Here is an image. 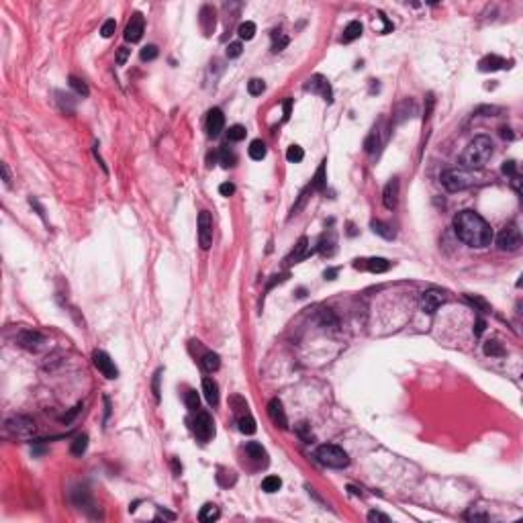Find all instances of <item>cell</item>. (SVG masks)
<instances>
[{
  "instance_id": "obj_2",
  "label": "cell",
  "mask_w": 523,
  "mask_h": 523,
  "mask_svg": "<svg viewBox=\"0 0 523 523\" xmlns=\"http://www.w3.org/2000/svg\"><path fill=\"white\" fill-rule=\"evenodd\" d=\"M493 156V141L486 135H476L462 154V166L466 170H480Z\"/></svg>"
},
{
  "instance_id": "obj_25",
  "label": "cell",
  "mask_w": 523,
  "mask_h": 523,
  "mask_svg": "<svg viewBox=\"0 0 523 523\" xmlns=\"http://www.w3.org/2000/svg\"><path fill=\"white\" fill-rule=\"evenodd\" d=\"M219 515H221L219 507H217V505H213V503H206V505L201 509L199 519H201L203 523H213V521H217V519H219Z\"/></svg>"
},
{
  "instance_id": "obj_10",
  "label": "cell",
  "mask_w": 523,
  "mask_h": 523,
  "mask_svg": "<svg viewBox=\"0 0 523 523\" xmlns=\"http://www.w3.org/2000/svg\"><path fill=\"white\" fill-rule=\"evenodd\" d=\"M17 343H19L21 347H25V350H29V352H37V350H41V347H43L45 338H43V335H41L39 331L25 329V331H21V333L17 335Z\"/></svg>"
},
{
  "instance_id": "obj_30",
  "label": "cell",
  "mask_w": 523,
  "mask_h": 523,
  "mask_svg": "<svg viewBox=\"0 0 523 523\" xmlns=\"http://www.w3.org/2000/svg\"><path fill=\"white\" fill-rule=\"evenodd\" d=\"M370 227H372V231H374L376 235L385 237V239H394V231L387 223H382V221H372Z\"/></svg>"
},
{
  "instance_id": "obj_17",
  "label": "cell",
  "mask_w": 523,
  "mask_h": 523,
  "mask_svg": "<svg viewBox=\"0 0 523 523\" xmlns=\"http://www.w3.org/2000/svg\"><path fill=\"white\" fill-rule=\"evenodd\" d=\"M509 68V64L503 60V57H499V55H486L482 57V60L478 62V69L480 72H497V69H505Z\"/></svg>"
},
{
  "instance_id": "obj_51",
  "label": "cell",
  "mask_w": 523,
  "mask_h": 523,
  "mask_svg": "<svg viewBox=\"0 0 523 523\" xmlns=\"http://www.w3.org/2000/svg\"><path fill=\"white\" fill-rule=\"evenodd\" d=\"M286 45H288V37H284V35H282L280 39H276V41H274V45H272V51H274V53L282 51V49L286 47Z\"/></svg>"
},
{
  "instance_id": "obj_50",
  "label": "cell",
  "mask_w": 523,
  "mask_h": 523,
  "mask_svg": "<svg viewBox=\"0 0 523 523\" xmlns=\"http://www.w3.org/2000/svg\"><path fill=\"white\" fill-rule=\"evenodd\" d=\"M219 192H221V196H231V194L235 192V186L231 184V182H223V184L219 186Z\"/></svg>"
},
{
  "instance_id": "obj_6",
  "label": "cell",
  "mask_w": 523,
  "mask_h": 523,
  "mask_svg": "<svg viewBox=\"0 0 523 523\" xmlns=\"http://www.w3.org/2000/svg\"><path fill=\"white\" fill-rule=\"evenodd\" d=\"M4 427H6V433L15 435V437H21V439L31 437L35 433V429H37L35 427V421L29 419V417H25V415H17V417H13V419H8Z\"/></svg>"
},
{
  "instance_id": "obj_11",
  "label": "cell",
  "mask_w": 523,
  "mask_h": 523,
  "mask_svg": "<svg viewBox=\"0 0 523 523\" xmlns=\"http://www.w3.org/2000/svg\"><path fill=\"white\" fill-rule=\"evenodd\" d=\"M305 90L313 92V94H321L323 100L333 102V90H331L329 82H327V80H325L323 76H313V78L309 80V82H307Z\"/></svg>"
},
{
  "instance_id": "obj_5",
  "label": "cell",
  "mask_w": 523,
  "mask_h": 523,
  "mask_svg": "<svg viewBox=\"0 0 523 523\" xmlns=\"http://www.w3.org/2000/svg\"><path fill=\"white\" fill-rule=\"evenodd\" d=\"M497 246L501 251H517L521 248V231L515 223H511L501 229V233L497 235Z\"/></svg>"
},
{
  "instance_id": "obj_52",
  "label": "cell",
  "mask_w": 523,
  "mask_h": 523,
  "mask_svg": "<svg viewBox=\"0 0 523 523\" xmlns=\"http://www.w3.org/2000/svg\"><path fill=\"white\" fill-rule=\"evenodd\" d=\"M484 327H486L484 319H482V317H478V319H476V323H474V335H476V338H480V335L484 333Z\"/></svg>"
},
{
  "instance_id": "obj_15",
  "label": "cell",
  "mask_w": 523,
  "mask_h": 523,
  "mask_svg": "<svg viewBox=\"0 0 523 523\" xmlns=\"http://www.w3.org/2000/svg\"><path fill=\"white\" fill-rule=\"evenodd\" d=\"M268 415L276 427L280 429H288V419H286V413H284V407H282V401L280 399H272L268 403Z\"/></svg>"
},
{
  "instance_id": "obj_53",
  "label": "cell",
  "mask_w": 523,
  "mask_h": 523,
  "mask_svg": "<svg viewBox=\"0 0 523 523\" xmlns=\"http://www.w3.org/2000/svg\"><path fill=\"white\" fill-rule=\"evenodd\" d=\"M425 100H427V109H425V117H423V119L427 121L429 117H432V111H433V104H435V98H433V94H427V98H425Z\"/></svg>"
},
{
  "instance_id": "obj_42",
  "label": "cell",
  "mask_w": 523,
  "mask_h": 523,
  "mask_svg": "<svg viewBox=\"0 0 523 523\" xmlns=\"http://www.w3.org/2000/svg\"><path fill=\"white\" fill-rule=\"evenodd\" d=\"M264 90H266V84H264V80H260V78H251L248 82V92L251 96H260Z\"/></svg>"
},
{
  "instance_id": "obj_43",
  "label": "cell",
  "mask_w": 523,
  "mask_h": 523,
  "mask_svg": "<svg viewBox=\"0 0 523 523\" xmlns=\"http://www.w3.org/2000/svg\"><path fill=\"white\" fill-rule=\"evenodd\" d=\"M501 172L505 174L507 178H511V180L519 178V174H517V164H515L513 159H509V161H503V166H501Z\"/></svg>"
},
{
  "instance_id": "obj_16",
  "label": "cell",
  "mask_w": 523,
  "mask_h": 523,
  "mask_svg": "<svg viewBox=\"0 0 523 523\" xmlns=\"http://www.w3.org/2000/svg\"><path fill=\"white\" fill-rule=\"evenodd\" d=\"M223 127H225V114L221 113V109H213L206 117V133L211 137H217L223 131Z\"/></svg>"
},
{
  "instance_id": "obj_1",
  "label": "cell",
  "mask_w": 523,
  "mask_h": 523,
  "mask_svg": "<svg viewBox=\"0 0 523 523\" xmlns=\"http://www.w3.org/2000/svg\"><path fill=\"white\" fill-rule=\"evenodd\" d=\"M454 231L460 241L470 248H486L493 241V229L474 211H460L454 217Z\"/></svg>"
},
{
  "instance_id": "obj_40",
  "label": "cell",
  "mask_w": 523,
  "mask_h": 523,
  "mask_svg": "<svg viewBox=\"0 0 523 523\" xmlns=\"http://www.w3.org/2000/svg\"><path fill=\"white\" fill-rule=\"evenodd\" d=\"M378 133H380V131H378V129H374V131H372V133L368 135V139H366V141H364V149H366L368 154H374L376 149H378V145H380Z\"/></svg>"
},
{
  "instance_id": "obj_4",
  "label": "cell",
  "mask_w": 523,
  "mask_h": 523,
  "mask_svg": "<svg viewBox=\"0 0 523 523\" xmlns=\"http://www.w3.org/2000/svg\"><path fill=\"white\" fill-rule=\"evenodd\" d=\"M441 184H444L446 190H450V192H460L464 188H468V186H472V178L466 170L450 168L441 174Z\"/></svg>"
},
{
  "instance_id": "obj_9",
  "label": "cell",
  "mask_w": 523,
  "mask_h": 523,
  "mask_svg": "<svg viewBox=\"0 0 523 523\" xmlns=\"http://www.w3.org/2000/svg\"><path fill=\"white\" fill-rule=\"evenodd\" d=\"M92 362H94L96 370L100 372V374H102L104 378L113 380V378H117V376H119V370H117V366H114V362L111 360L109 354H104V352H94V354H92Z\"/></svg>"
},
{
  "instance_id": "obj_26",
  "label": "cell",
  "mask_w": 523,
  "mask_h": 523,
  "mask_svg": "<svg viewBox=\"0 0 523 523\" xmlns=\"http://www.w3.org/2000/svg\"><path fill=\"white\" fill-rule=\"evenodd\" d=\"M325 164H327V161H321V166L315 172V178H313V182H311V188L317 190V192L325 190V184H327V176H325Z\"/></svg>"
},
{
  "instance_id": "obj_41",
  "label": "cell",
  "mask_w": 523,
  "mask_h": 523,
  "mask_svg": "<svg viewBox=\"0 0 523 523\" xmlns=\"http://www.w3.org/2000/svg\"><path fill=\"white\" fill-rule=\"evenodd\" d=\"M303 158H305V152H303V147L300 145H290L288 147V152H286V159L288 161L298 164V161H303Z\"/></svg>"
},
{
  "instance_id": "obj_20",
  "label": "cell",
  "mask_w": 523,
  "mask_h": 523,
  "mask_svg": "<svg viewBox=\"0 0 523 523\" xmlns=\"http://www.w3.org/2000/svg\"><path fill=\"white\" fill-rule=\"evenodd\" d=\"M203 392H205V399L211 407H217L219 405V387L213 378H205L203 380Z\"/></svg>"
},
{
  "instance_id": "obj_39",
  "label": "cell",
  "mask_w": 523,
  "mask_h": 523,
  "mask_svg": "<svg viewBox=\"0 0 523 523\" xmlns=\"http://www.w3.org/2000/svg\"><path fill=\"white\" fill-rule=\"evenodd\" d=\"M246 127L243 125H233V127H229V131H227V139L229 141H241V139H246Z\"/></svg>"
},
{
  "instance_id": "obj_36",
  "label": "cell",
  "mask_w": 523,
  "mask_h": 523,
  "mask_svg": "<svg viewBox=\"0 0 523 523\" xmlns=\"http://www.w3.org/2000/svg\"><path fill=\"white\" fill-rule=\"evenodd\" d=\"M280 486H282V480L278 476H266L262 480V489L266 493H276V491H280Z\"/></svg>"
},
{
  "instance_id": "obj_48",
  "label": "cell",
  "mask_w": 523,
  "mask_h": 523,
  "mask_svg": "<svg viewBox=\"0 0 523 523\" xmlns=\"http://www.w3.org/2000/svg\"><path fill=\"white\" fill-rule=\"evenodd\" d=\"M159 378H161V370H158L154 374V380H152V390H154V399L156 403H159Z\"/></svg>"
},
{
  "instance_id": "obj_7",
  "label": "cell",
  "mask_w": 523,
  "mask_h": 523,
  "mask_svg": "<svg viewBox=\"0 0 523 523\" xmlns=\"http://www.w3.org/2000/svg\"><path fill=\"white\" fill-rule=\"evenodd\" d=\"M192 432H194V435H196V439H199V441H208V439H211L215 435V423L211 419V415L205 413V411L196 413Z\"/></svg>"
},
{
  "instance_id": "obj_35",
  "label": "cell",
  "mask_w": 523,
  "mask_h": 523,
  "mask_svg": "<svg viewBox=\"0 0 523 523\" xmlns=\"http://www.w3.org/2000/svg\"><path fill=\"white\" fill-rule=\"evenodd\" d=\"M484 354L486 356H493V358H503L505 356V347L499 343V341H486L484 343Z\"/></svg>"
},
{
  "instance_id": "obj_8",
  "label": "cell",
  "mask_w": 523,
  "mask_h": 523,
  "mask_svg": "<svg viewBox=\"0 0 523 523\" xmlns=\"http://www.w3.org/2000/svg\"><path fill=\"white\" fill-rule=\"evenodd\" d=\"M199 241L203 250H208L213 243V217L208 211H201L199 215Z\"/></svg>"
},
{
  "instance_id": "obj_49",
  "label": "cell",
  "mask_w": 523,
  "mask_h": 523,
  "mask_svg": "<svg viewBox=\"0 0 523 523\" xmlns=\"http://www.w3.org/2000/svg\"><path fill=\"white\" fill-rule=\"evenodd\" d=\"M368 521H382V523H388L390 517L385 515V513H380V511H370V513H368Z\"/></svg>"
},
{
  "instance_id": "obj_24",
  "label": "cell",
  "mask_w": 523,
  "mask_h": 523,
  "mask_svg": "<svg viewBox=\"0 0 523 523\" xmlns=\"http://www.w3.org/2000/svg\"><path fill=\"white\" fill-rule=\"evenodd\" d=\"M335 246H338V239H335V233L333 231H329V237L327 235H323L321 241H319V251L323 255H327V258H331V255L335 253Z\"/></svg>"
},
{
  "instance_id": "obj_38",
  "label": "cell",
  "mask_w": 523,
  "mask_h": 523,
  "mask_svg": "<svg viewBox=\"0 0 523 523\" xmlns=\"http://www.w3.org/2000/svg\"><path fill=\"white\" fill-rule=\"evenodd\" d=\"M237 33H239V37H241V39H246V41L253 39V35H255V23H251V21L241 23L239 29H237Z\"/></svg>"
},
{
  "instance_id": "obj_12",
  "label": "cell",
  "mask_w": 523,
  "mask_h": 523,
  "mask_svg": "<svg viewBox=\"0 0 523 523\" xmlns=\"http://www.w3.org/2000/svg\"><path fill=\"white\" fill-rule=\"evenodd\" d=\"M143 31H145V21H143V15L141 13H135L131 17V21L127 23V29H125V39L131 41V43H137L139 39L143 37Z\"/></svg>"
},
{
  "instance_id": "obj_58",
  "label": "cell",
  "mask_w": 523,
  "mask_h": 523,
  "mask_svg": "<svg viewBox=\"0 0 523 523\" xmlns=\"http://www.w3.org/2000/svg\"><path fill=\"white\" fill-rule=\"evenodd\" d=\"M501 137H505V139H513L515 135L511 133V129H507V127H503V129H501Z\"/></svg>"
},
{
  "instance_id": "obj_19",
  "label": "cell",
  "mask_w": 523,
  "mask_h": 523,
  "mask_svg": "<svg viewBox=\"0 0 523 523\" xmlns=\"http://www.w3.org/2000/svg\"><path fill=\"white\" fill-rule=\"evenodd\" d=\"M307 248H309V239L307 237H300L296 241V246L293 248V251L288 253L286 264H298V262H303L305 255H307Z\"/></svg>"
},
{
  "instance_id": "obj_45",
  "label": "cell",
  "mask_w": 523,
  "mask_h": 523,
  "mask_svg": "<svg viewBox=\"0 0 523 523\" xmlns=\"http://www.w3.org/2000/svg\"><path fill=\"white\" fill-rule=\"evenodd\" d=\"M114 29H117V23H114V19H109V21H104V23H102V27H100V35H102L104 39H109V37H113Z\"/></svg>"
},
{
  "instance_id": "obj_32",
  "label": "cell",
  "mask_w": 523,
  "mask_h": 523,
  "mask_svg": "<svg viewBox=\"0 0 523 523\" xmlns=\"http://www.w3.org/2000/svg\"><path fill=\"white\" fill-rule=\"evenodd\" d=\"M203 366H205L206 372H215V370H219V366H221V360H219V356H217L215 352H206V354L203 356Z\"/></svg>"
},
{
  "instance_id": "obj_46",
  "label": "cell",
  "mask_w": 523,
  "mask_h": 523,
  "mask_svg": "<svg viewBox=\"0 0 523 523\" xmlns=\"http://www.w3.org/2000/svg\"><path fill=\"white\" fill-rule=\"evenodd\" d=\"M139 55H141L143 62H152V60H156V57H158V47H156V45H145V47L139 51Z\"/></svg>"
},
{
  "instance_id": "obj_14",
  "label": "cell",
  "mask_w": 523,
  "mask_h": 523,
  "mask_svg": "<svg viewBox=\"0 0 523 523\" xmlns=\"http://www.w3.org/2000/svg\"><path fill=\"white\" fill-rule=\"evenodd\" d=\"M399 190H401V184H399V178H390L385 186V190H382V205H385L388 211H392L394 206L399 203Z\"/></svg>"
},
{
  "instance_id": "obj_22",
  "label": "cell",
  "mask_w": 523,
  "mask_h": 523,
  "mask_svg": "<svg viewBox=\"0 0 523 523\" xmlns=\"http://www.w3.org/2000/svg\"><path fill=\"white\" fill-rule=\"evenodd\" d=\"M362 37V23L358 21H352L350 25L343 29V35H341V43H352L356 39Z\"/></svg>"
},
{
  "instance_id": "obj_54",
  "label": "cell",
  "mask_w": 523,
  "mask_h": 523,
  "mask_svg": "<svg viewBox=\"0 0 523 523\" xmlns=\"http://www.w3.org/2000/svg\"><path fill=\"white\" fill-rule=\"evenodd\" d=\"M129 53H131V49H127V47H119V53H117V64H119V66H123V64L127 62V57H129Z\"/></svg>"
},
{
  "instance_id": "obj_34",
  "label": "cell",
  "mask_w": 523,
  "mask_h": 523,
  "mask_svg": "<svg viewBox=\"0 0 523 523\" xmlns=\"http://www.w3.org/2000/svg\"><path fill=\"white\" fill-rule=\"evenodd\" d=\"M466 298H468V303L478 311V313H491V305L486 303V300L482 298V296H476V295H466Z\"/></svg>"
},
{
  "instance_id": "obj_23",
  "label": "cell",
  "mask_w": 523,
  "mask_h": 523,
  "mask_svg": "<svg viewBox=\"0 0 523 523\" xmlns=\"http://www.w3.org/2000/svg\"><path fill=\"white\" fill-rule=\"evenodd\" d=\"M201 27L205 31V35H211L215 29V10L211 6H203L201 10Z\"/></svg>"
},
{
  "instance_id": "obj_18",
  "label": "cell",
  "mask_w": 523,
  "mask_h": 523,
  "mask_svg": "<svg viewBox=\"0 0 523 523\" xmlns=\"http://www.w3.org/2000/svg\"><path fill=\"white\" fill-rule=\"evenodd\" d=\"M366 264H360L358 260H356V268H366V270H370V272H374V274H382V272H387L388 268H390V262L388 260H385V258H370V260H364Z\"/></svg>"
},
{
  "instance_id": "obj_31",
  "label": "cell",
  "mask_w": 523,
  "mask_h": 523,
  "mask_svg": "<svg viewBox=\"0 0 523 523\" xmlns=\"http://www.w3.org/2000/svg\"><path fill=\"white\" fill-rule=\"evenodd\" d=\"M68 80H69V86H72V90L76 92L78 96H84V98H86V96L90 94V90H88V86H86L84 80H80V78H76V76H69Z\"/></svg>"
},
{
  "instance_id": "obj_21",
  "label": "cell",
  "mask_w": 523,
  "mask_h": 523,
  "mask_svg": "<svg viewBox=\"0 0 523 523\" xmlns=\"http://www.w3.org/2000/svg\"><path fill=\"white\" fill-rule=\"evenodd\" d=\"M246 452H248V456H250L253 462L268 464V454H266L264 446L258 444V441H250V444H246Z\"/></svg>"
},
{
  "instance_id": "obj_44",
  "label": "cell",
  "mask_w": 523,
  "mask_h": 523,
  "mask_svg": "<svg viewBox=\"0 0 523 523\" xmlns=\"http://www.w3.org/2000/svg\"><path fill=\"white\" fill-rule=\"evenodd\" d=\"M199 405H201V399H199V394H196V390H188V392H186V407H188L192 413L199 411Z\"/></svg>"
},
{
  "instance_id": "obj_29",
  "label": "cell",
  "mask_w": 523,
  "mask_h": 523,
  "mask_svg": "<svg viewBox=\"0 0 523 523\" xmlns=\"http://www.w3.org/2000/svg\"><path fill=\"white\" fill-rule=\"evenodd\" d=\"M86 448H88V435H86V433H80V435L74 437L69 452H72L74 456H82L84 452H86Z\"/></svg>"
},
{
  "instance_id": "obj_28",
  "label": "cell",
  "mask_w": 523,
  "mask_h": 523,
  "mask_svg": "<svg viewBox=\"0 0 523 523\" xmlns=\"http://www.w3.org/2000/svg\"><path fill=\"white\" fill-rule=\"evenodd\" d=\"M250 158L255 159V161H260L266 158V143L262 141V139H253V141L250 143Z\"/></svg>"
},
{
  "instance_id": "obj_56",
  "label": "cell",
  "mask_w": 523,
  "mask_h": 523,
  "mask_svg": "<svg viewBox=\"0 0 523 523\" xmlns=\"http://www.w3.org/2000/svg\"><path fill=\"white\" fill-rule=\"evenodd\" d=\"M338 272H340V268H329V270H325V280H335Z\"/></svg>"
},
{
  "instance_id": "obj_33",
  "label": "cell",
  "mask_w": 523,
  "mask_h": 523,
  "mask_svg": "<svg viewBox=\"0 0 523 523\" xmlns=\"http://www.w3.org/2000/svg\"><path fill=\"white\" fill-rule=\"evenodd\" d=\"M319 323L323 325V327H338L340 325V321H338V317L333 315V311H329V309H323L321 311V315H319Z\"/></svg>"
},
{
  "instance_id": "obj_57",
  "label": "cell",
  "mask_w": 523,
  "mask_h": 523,
  "mask_svg": "<svg viewBox=\"0 0 523 523\" xmlns=\"http://www.w3.org/2000/svg\"><path fill=\"white\" fill-rule=\"evenodd\" d=\"M2 180H4L6 186H10V182H13V180H10V172H8V166L6 164H2Z\"/></svg>"
},
{
  "instance_id": "obj_47",
  "label": "cell",
  "mask_w": 523,
  "mask_h": 523,
  "mask_svg": "<svg viewBox=\"0 0 523 523\" xmlns=\"http://www.w3.org/2000/svg\"><path fill=\"white\" fill-rule=\"evenodd\" d=\"M241 51H243V47H241V43H239V41L227 45V57H239Z\"/></svg>"
},
{
  "instance_id": "obj_3",
  "label": "cell",
  "mask_w": 523,
  "mask_h": 523,
  "mask_svg": "<svg viewBox=\"0 0 523 523\" xmlns=\"http://www.w3.org/2000/svg\"><path fill=\"white\" fill-rule=\"evenodd\" d=\"M315 456L323 466H327V468H345L347 464H350V458H347L345 452L340 446H333V444L319 446Z\"/></svg>"
},
{
  "instance_id": "obj_13",
  "label": "cell",
  "mask_w": 523,
  "mask_h": 523,
  "mask_svg": "<svg viewBox=\"0 0 523 523\" xmlns=\"http://www.w3.org/2000/svg\"><path fill=\"white\" fill-rule=\"evenodd\" d=\"M444 303H446V296H444V293H439V290H425L423 296H421V309L427 315H433Z\"/></svg>"
},
{
  "instance_id": "obj_37",
  "label": "cell",
  "mask_w": 523,
  "mask_h": 523,
  "mask_svg": "<svg viewBox=\"0 0 523 523\" xmlns=\"http://www.w3.org/2000/svg\"><path fill=\"white\" fill-rule=\"evenodd\" d=\"M219 161L223 164V168H231V166H235L237 158H235V154L231 152L229 147H223V149L219 152Z\"/></svg>"
},
{
  "instance_id": "obj_59",
  "label": "cell",
  "mask_w": 523,
  "mask_h": 523,
  "mask_svg": "<svg viewBox=\"0 0 523 523\" xmlns=\"http://www.w3.org/2000/svg\"><path fill=\"white\" fill-rule=\"evenodd\" d=\"M172 468H174V472H176V476L182 472V466L178 464V460H172Z\"/></svg>"
},
{
  "instance_id": "obj_27",
  "label": "cell",
  "mask_w": 523,
  "mask_h": 523,
  "mask_svg": "<svg viewBox=\"0 0 523 523\" xmlns=\"http://www.w3.org/2000/svg\"><path fill=\"white\" fill-rule=\"evenodd\" d=\"M237 423H239V432L241 433H246V435H251L255 433V421H253V417L250 413H243L237 417Z\"/></svg>"
},
{
  "instance_id": "obj_55",
  "label": "cell",
  "mask_w": 523,
  "mask_h": 523,
  "mask_svg": "<svg viewBox=\"0 0 523 523\" xmlns=\"http://www.w3.org/2000/svg\"><path fill=\"white\" fill-rule=\"evenodd\" d=\"M290 107H293V98H286L284 104H282V109H284V121L290 119Z\"/></svg>"
}]
</instances>
